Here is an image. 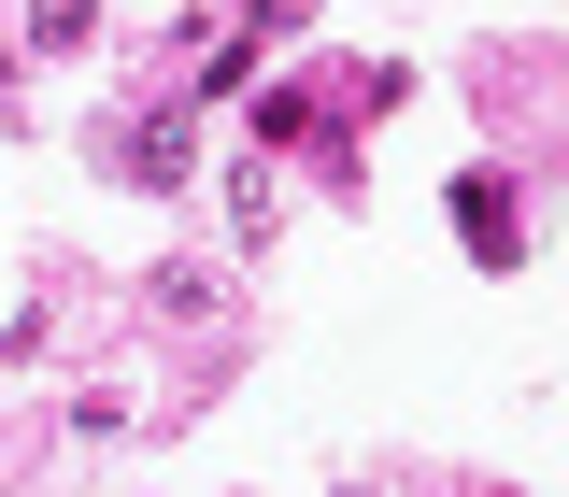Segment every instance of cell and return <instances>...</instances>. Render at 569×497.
<instances>
[{"mask_svg":"<svg viewBox=\"0 0 569 497\" xmlns=\"http://www.w3.org/2000/svg\"><path fill=\"white\" fill-rule=\"evenodd\" d=\"M129 171H142V185H186V114H142V129H129Z\"/></svg>","mask_w":569,"mask_h":497,"instance_id":"obj_2","label":"cell"},{"mask_svg":"<svg viewBox=\"0 0 569 497\" xmlns=\"http://www.w3.org/2000/svg\"><path fill=\"white\" fill-rule=\"evenodd\" d=\"M86 14H100V0H29V43L58 58V43H86Z\"/></svg>","mask_w":569,"mask_h":497,"instance_id":"obj_3","label":"cell"},{"mask_svg":"<svg viewBox=\"0 0 569 497\" xmlns=\"http://www.w3.org/2000/svg\"><path fill=\"white\" fill-rule=\"evenodd\" d=\"M456 227H470L485 271H512V200H498V171H456Z\"/></svg>","mask_w":569,"mask_h":497,"instance_id":"obj_1","label":"cell"}]
</instances>
